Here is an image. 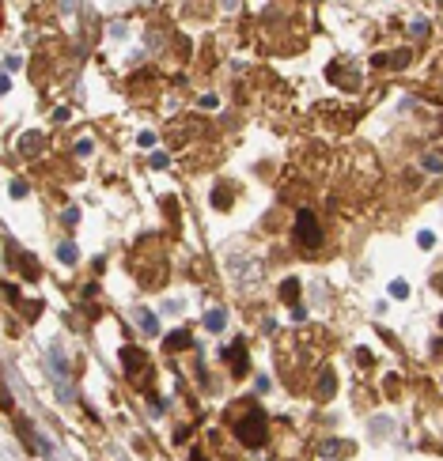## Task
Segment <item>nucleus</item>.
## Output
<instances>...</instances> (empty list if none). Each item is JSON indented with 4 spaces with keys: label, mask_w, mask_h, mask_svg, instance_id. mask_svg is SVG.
I'll use <instances>...</instances> for the list:
<instances>
[{
    "label": "nucleus",
    "mask_w": 443,
    "mask_h": 461,
    "mask_svg": "<svg viewBox=\"0 0 443 461\" xmlns=\"http://www.w3.org/2000/svg\"><path fill=\"white\" fill-rule=\"evenodd\" d=\"M296 295H300V280H284L281 284V299L284 303H296Z\"/></svg>",
    "instance_id": "8"
},
{
    "label": "nucleus",
    "mask_w": 443,
    "mask_h": 461,
    "mask_svg": "<svg viewBox=\"0 0 443 461\" xmlns=\"http://www.w3.org/2000/svg\"><path fill=\"white\" fill-rule=\"evenodd\" d=\"M137 321H140V329H144V333H148V337H152V333H159V321H156V314H148V310H140V314H137Z\"/></svg>",
    "instance_id": "7"
},
{
    "label": "nucleus",
    "mask_w": 443,
    "mask_h": 461,
    "mask_svg": "<svg viewBox=\"0 0 443 461\" xmlns=\"http://www.w3.org/2000/svg\"><path fill=\"white\" fill-rule=\"evenodd\" d=\"M296 238L307 246V249H319L322 246V227H319V219H314V212H303L296 216Z\"/></svg>",
    "instance_id": "2"
},
{
    "label": "nucleus",
    "mask_w": 443,
    "mask_h": 461,
    "mask_svg": "<svg viewBox=\"0 0 443 461\" xmlns=\"http://www.w3.org/2000/svg\"><path fill=\"white\" fill-rule=\"evenodd\" d=\"M235 435H239V443H246V446H262L265 443V416L258 408H250L235 424Z\"/></svg>",
    "instance_id": "1"
},
{
    "label": "nucleus",
    "mask_w": 443,
    "mask_h": 461,
    "mask_svg": "<svg viewBox=\"0 0 443 461\" xmlns=\"http://www.w3.org/2000/svg\"><path fill=\"white\" fill-rule=\"evenodd\" d=\"M390 295H394V299H406V295H409V284H406V280H394V284H390Z\"/></svg>",
    "instance_id": "12"
},
{
    "label": "nucleus",
    "mask_w": 443,
    "mask_h": 461,
    "mask_svg": "<svg viewBox=\"0 0 443 461\" xmlns=\"http://www.w3.org/2000/svg\"><path fill=\"white\" fill-rule=\"evenodd\" d=\"M19 148H23V155H34V151L42 148V136H38V132H31V136H23V144H19Z\"/></svg>",
    "instance_id": "9"
},
{
    "label": "nucleus",
    "mask_w": 443,
    "mask_h": 461,
    "mask_svg": "<svg viewBox=\"0 0 443 461\" xmlns=\"http://www.w3.org/2000/svg\"><path fill=\"white\" fill-rule=\"evenodd\" d=\"M330 393H333V374L326 371L322 378H319V397H330Z\"/></svg>",
    "instance_id": "11"
},
{
    "label": "nucleus",
    "mask_w": 443,
    "mask_h": 461,
    "mask_svg": "<svg viewBox=\"0 0 443 461\" xmlns=\"http://www.w3.org/2000/svg\"><path fill=\"white\" fill-rule=\"evenodd\" d=\"M439 325H443V314H439Z\"/></svg>",
    "instance_id": "25"
},
{
    "label": "nucleus",
    "mask_w": 443,
    "mask_h": 461,
    "mask_svg": "<svg viewBox=\"0 0 443 461\" xmlns=\"http://www.w3.org/2000/svg\"><path fill=\"white\" fill-rule=\"evenodd\" d=\"M409 31H413V34H417V38H425V34H428V23H425V19H417V23H413V27H409Z\"/></svg>",
    "instance_id": "18"
},
{
    "label": "nucleus",
    "mask_w": 443,
    "mask_h": 461,
    "mask_svg": "<svg viewBox=\"0 0 443 461\" xmlns=\"http://www.w3.org/2000/svg\"><path fill=\"white\" fill-rule=\"evenodd\" d=\"M121 363H125V371L133 374V378H137V374L148 367V355H144L140 348H121Z\"/></svg>",
    "instance_id": "3"
},
{
    "label": "nucleus",
    "mask_w": 443,
    "mask_h": 461,
    "mask_svg": "<svg viewBox=\"0 0 443 461\" xmlns=\"http://www.w3.org/2000/svg\"><path fill=\"white\" fill-rule=\"evenodd\" d=\"M189 461H205V457H201V454H194V457H189Z\"/></svg>",
    "instance_id": "24"
},
{
    "label": "nucleus",
    "mask_w": 443,
    "mask_h": 461,
    "mask_svg": "<svg viewBox=\"0 0 443 461\" xmlns=\"http://www.w3.org/2000/svg\"><path fill=\"white\" fill-rule=\"evenodd\" d=\"M205 325H208L213 333H220V329L227 325V314H224V310H208V314H205Z\"/></svg>",
    "instance_id": "6"
},
{
    "label": "nucleus",
    "mask_w": 443,
    "mask_h": 461,
    "mask_svg": "<svg viewBox=\"0 0 443 461\" xmlns=\"http://www.w3.org/2000/svg\"><path fill=\"white\" fill-rule=\"evenodd\" d=\"M189 344H194V340H189V333H186V329H175L167 340H163V348H167V352H178V348H189Z\"/></svg>",
    "instance_id": "5"
},
{
    "label": "nucleus",
    "mask_w": 443,
    "mask_h": 461,
    "mask_svg": "<svg viewBox=\"0 0 443 461\" xmlns=\"http://www.w3.org/2000/svg\"><path fill=\"white\" fill-rule=\"evenodd\" d=\"M12 197H15V200L27 197V181H12Z\"/></svg>",
    "instance_id": "19"
},
{
    "label": "nucleus",
    "mask_w": 443,
    "mask_h": 461,
    "mask_svg": "<svg viewBox=\"0 0 443 461\" xmlns=\"http://www.w3.org/2000/svg\"><path fill=\"white\" fill-rule=\"evenodd\" d=\"M227 359H231V371L235 374H246L250 371V359H246V344L239 340V344H231L227 348Z\"/></svg>",
    "instance_id": "4"
},
{
    "label": "nucleus",
    "mask_w": 443,
    "mask_h": 461,
    "mask_svg": "<svg viewBox=\"0 0 443 461\" xmlns=\"http://www.w3.org/2000/svg\"><path fill=\"white\" fill-rule=\"evenodd\" d=\"M425 170H432V174H436V170H443V163H439L436 155H425Z\"/></svg>",
    "instance_id": "16"
},
{
    "label": "nucleus",
    "mask_w": 443,
    "mask_h": 461,
    "mask_svg": "<svg viewBox=\"0 0 443 461\" xmlns=\"http://www.w3.org/2000/svg\"><path fill=\"white\" fill-rule=\"evenodd\" d=\"M91 148H95L91 140H80V144H76V155H91Z\"/></svg>",
    "instance_id": "20"
},
{
    "label": "nucleus",
    "mask_w": 443,
    "mask_h": 461,
    "mask_svg": "<svg viewBox=\"0 0 443 461\" xmlns=\"http://www.w3.org/2000/svg\"><path fill=\"white\" fill-rule=\"evenodd\" d=\"M156 144V132H140V148H152Z\"/></svg>",
    "instance_id": "22"
},
{
    "label": "nucleus",
    "mask_w": 443,
    "mask_h": 461,
    "mask_svg": "<svg viewBox=\"0 0 443 461\" xmlns=\"http://www.w3.org/2000/svg\"><path fill=\"white\" fill-rule=\"evenodd\" d=\"M417 242H420V249H432V246H436V235H432V230H420Z\"/></svg>",
    "instance_id": "14"
},
{
    "label": "nucleus",
    "mask_w": 443,
    "mask_h": 461,
    "mask_svg": "<svg viewBox=\"0 0 443 461\" xmlns=\"http://www.w3.org/2000/svg\"><path fill=\"white\" fill-rule=\"evenodd\" d=\"M390 64H394V68H406V64H409V53H406V50L394 53V61H390Z\"/></svg>",
    "instance_id": "17"
},
{
    "label": "nucleus",
    "mask_w": 443,
    "mask_h": 461,
    "mask_svg": "<svg viewBox=\"0 0 443 461\" xmlns=\"http://www.w3.org/2000/svg\"><path fill=\"white\" fill-rule=\"evenodd\" d=\"M152 167L163 170V167H167V155H163V151H156V155H152Z\"/></svg>",
    "instance_id": "21"
},
{
    "label": "nucleus",
    "mask_w": 443,
    "mask_h": 461,
    "mask_svg": "<svg viewBox=\"0 0 443 461\" xmlns=\"http://www.w3.org/2000/svg\"><path fill=\"white\" fill-rule=\"evenodd\" d=\"M436 287H439V291H443V276H436Z\"/></svg>",
    "instance_id": "23"
},
{
    "label": "nucleus",
    "mask_w": 443,
    "mask_h": 461,
    "mask_svg": "<svg viewBox=\"0 0 443 461\" xmlns=\"http://www.w3.org/2000/svg\"><path fill=\"white\" fill-rule=\"evenodd\" d=\"M341 450H345L341 443H326V446H322V454H326V457H341Z\"/></svg>",
    "instance_id": "15"
},
{
    "label": "nucleus",
    "mask_w": 443,
    "mask_h": 461,
    "mask_svg": "<svg viewBox=\"0 0 443 461\" xmlns=\"http://www.w3.org/2000/svg\"><path fill=\"white\" fill-rule=\"evenodd\" d=\"M57 257H61L65 265H76V257H80V253H76V246H72V242H65L61 249H57Z\"/></svg>",
    "instance_id": "10"
},
{
    "label": "nucleus",
    "mask_w": 443,
    "mask_h": 461,
    "mask_svg": "<svg viewBox=\"0 0 443 461\" xmlns=\"http://www.w3.org/2000/svg\"><path fill=\"white\" fill-rule=\"evenodd\" d=\"M213 204L216 208H227V186H220L216 193H213Z\"/></svg>",
    "instance_id": "13"
}]
</instances>
